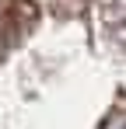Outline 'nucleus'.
<instances>
[{
  "mask_svg": "<svg viewBox=\"0 0 126 129\" xmlns=\"http://www.w3.org/2000/svg\"><path fill=\"white\" fill-rule=\"evenodd\" d=\"M109 129H126V115H123V119H116V122H112Z\"/></svg>",
  "mask_w": 126,
  "mask_h": 129,
  "instance_id": "f03ea898",
  "label": "nucleus"
},
{
  "mask_svg": "<svg viewBox=\"0 0 126 129\" xmlns=\"http://www.w3.org/2000/svg\"><path fill=\"white\" fill-rule=\"evenodd\" d=\"M35 7L28 0H0V59L25 39V31L35 21Z\"/></svg>",
  "mask_w": 126,
  "mask_h": 129,
  "instance_id": "f257e3e1",
  "label": "nucleus"
}]
</instances>
